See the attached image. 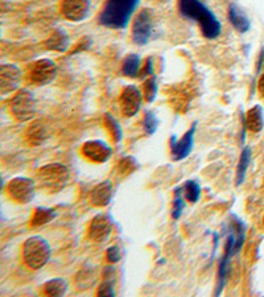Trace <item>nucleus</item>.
I'll list each match as a JSON object with an SVG mask.
<instances>
[{
	"label": "nucleus",
	"instance_id": "nucleus-23",
	"mask_svg": "<svg viewBox=\"0 0 264 297\" xmlns=\"http://www.w3.org/2000/svg\"><path fill=\"white\" fill-rule=\"evenodd\" d=\"M56 217V213L53 209L49 208H36L33 217L31 218V226L40 227L43 225H47Z\"/></svg>",
	"mask_w": 264,
	"mask_h": 297
},
{
	"label": "nucleus",
	"instance_id": "nucleus-22",
	"mask_svg": "<svg viewBox=\"0 0 264 297\" xmlns=\"http://www.w3.org/2000/svg\"><path fill=\"white\" fill-rule=\"evenodd\" d=\"M142 67H140V57L138 54H129L123 61V66H121V73L125 77L136 78L140 75Z\"/></svg>",
	"mask_w": 264,
	"mask_h": 297
},
{
	"label": "nucleus",
	"instance_id": "nucleus-8",
	"mask_svg": "<svg viewBox=\"0 0 264 297\" xmlns=\"http://www.w3.org/2000/svg\"><path fill=\"white\" fill-rule=\"evenodd\" d=\"M154 33V18L150 10H142L132 23V41L136 45H146Z\"/></svg>",
	"mask_w": 264,
	"mask_h": 297
},
{
	"label": "nucleus",
	"instance_id": "nucleus-15",
	"mask_svg": "<svg viewBox=\"0 0 264 297\" xmlns=\"http://www.w3.org/2000/svg\"><path fill=\"white\" fill-rule=\"evenodd\" d=\"M114 197V186L111 181H103L94 187L90 193V202L95 208H104L107 206Z\"/></svg>",
	"mask_w": 264,
	"mask_h": 297
},
{
	"label": "nucleus",
	"instance_id": "nucleus-20",
	"mask_svg": "<svg viewBox=\"0 0 264 297\" xmlns=\"http://www.w3.org/2000/svg\"><path fill=\"white\" fill-rule=\"evenodd\" d=\"M45 44H47L48 49L64 53V52H66V49H68L69 46V37L68 35L65 33V31L58 29V31L53 32V35L50 36Z\"/></svg>",
	"mask_w": 264,
	"mask_h": 297
},
{
	"label": "nucleus",
	"instance_id": "nucleus-32",
	"mask_svg": "<svg viewBox=\"0 0 264 297\" xmlns=\"http://www.w3.org/2000/svg\"><path fill=\"white\" fill-rule=\"evenodd\" d=\"M106 259H107V262L111 263V264L118 263L120 260V250H119L118 246H111V247L107 248Z\"/></svg>",
	"mask_w": 264,
	"mask_h": 297
},
{
	"label": "nucleus",
	"instance_id": "nucleus-2",
	"mask_svg": "<svg viewBox=\"0 0 264 297\" xmlns=\"http://www.w3.org/2000/svg\"><path fill=\"white\" fill-rule=\"evenodd\" d=\"M140 0H106L99 15V23L107 28L123 29L128 24Z\"/></svg>",
	"mask_w": 264,
	"mask_h": 297
},
{
	"label": "nucleus",
	"instance_id": "nucleus-13",
	"mask_svg": "<svg viewBox=\"0 0 264 297\" xmlns=\"http://www.w3.org/2000/svg\"><path fill=\"white\" fill-rule=\"evenodd\" d=\"M22 81V70L15 65L4 64L0 67V94L7 95L16 91Z\"/></svg>",
	"mask_w": 264,
	"mask_h": 297
},
{
	"label": "nucleus",
	"instance_id": "nucleus-5",
	"mask_svg": "<svg viewBox=\"0 0 264 297\" xmlns=\"http://www.w3.org/2000/svg\"><path fill=\"white\" fill-rule=\"evenodd\" d=\"M11 111L20 122H28L35 118L37 111V101L33 92L22 88L11 99Z\"/></svg>",
	"mask_w": 264,
	"mask_h": 297
},
{
	"label": "nucleus",
	"instance_id": "nucleus-12",
	"mask_svg": "<svg viewBox=\"0 0 264 297\" xmlns=\"http://www.w3.org/2000/svg\"><path fill=\"white\" fill-rule=\"evenodd\" d=\"M196 126L197 123H193L192 127L182 135L180 140L176 139V136H172L171 139V151H172V159L175 161H181L186 159L189 153L192 152L193 143H194V134H196Z\"/></svg>",
	"mask_w": 264,
	"mask_h": 297
},
{
	"label": "nucleus",
	"instance_id": "nucleus-9",
	"mask_svg": "<svg viewBox=\"0 0 264 297\" xmlns=\"http://www.w3.org/2000/svg\"><path fill=\"white\" fill-rule=\"evenodd\" d=\"M90 7H91L90 0H62L60 10L66 20L79 23L89 16Z\"/></svg>",
	"mask_w": 264,
	"mask_h": 297
},
{
	"label": "nucleus",
	"instance_id": "nucleus-30",
	"mask_svg": "<svg viewBox=\"0 0 264 297\" xmlns=\"http://www.w3.org/2000/svg\"><path fill=\"white\" fill-rule=\"evenodd\" d=\"M143 127L144 131L148 135H154L156 132L157 127H159V119L152 111H146V114H144Z\"/></svg>",
	"mask_w": 264,
	"mask_h": 297
},
{
	"label": "nucleus",
	"instance_id": "nucleus-28",
	"mask_svg": "<svg viewBox=\"0 0 264 297\" xmlns=\"http://www.w3.org/2000/svg\"><path fill=\"white\" fill-rule=\"evenodd\" d=\"M138 168H139V164L135 160V157H132V156L123 157L118 164V170L121 176H128V174L134 173Z\"/></svg>",
	"mask_w": 264,
	"mask_h": 297
},
{
	"label": "nucleus",
	"instance_id": "nucleus-6",
	"mask_svg": "<svg viewBox=\"0 0 264 297\" xmlns=\"http://www.w3.org/2000/svg\"><path fill=\"white\" fill-rule=\"evenodd\" d=\"M57 75V66L52 60L43 58L29 65L27 78L29 83L36 86H45L53 81Z\"/></svg>",
	"mask_w": 264,
	"mask_h": 297
},
{
	"label": "nucleus",
	"instance_id": "nucleus-3",
	"mask_svg": "<svg viewBox=\"0 0 264 297\" xmlns=\"http://www.w3.org/2000/svg\"><path fill=\"white\" fill-rule=\"evenodd\" d=\"M40 186L49 193H57L64 189L70 181V170L60 163H52L41 166L37 172Z\"/></svg>",
	"mask_w": 264,
	"mask_h": 297
},
{
	"label": "nucleus",
	"instance_id": "nucleus-25",
	"mask_svg": "<svg viewBox=\"0 0 264 297\" xmlns=\"http://www.w3.org/2000/svg\"><path fill=\"white\" fill-rule=\"evenodd\" d=\"M104 126L107 128L108 134L112 138L115 143H120L121 138H123V132H121L120 124L118 123V121L115 119L111 114H106L104 115Z\"/></svg>",
	"mask_w": 264,
	"mask_h": 297
},
{
	"label": "nucleus",
	"instance_id": "nucleus-17",
	"mask_svg": "<svg viewBox=\"0 0 264 297\" xmlns=\"http://www.w3.org/2000/svg\"><path fill=\"white\" fill-rule=\"evenodd\" d=\"M228 20L239 33H246L251 27V23L248 18H247V15L236 4H230V7H228Z\"/></svg>",
	"mask_w": 264,
	"mask_h": 297
},
{
	"label": "nucleus",
	"instance_id": "nucleus-21",
	"mask_svg": "<svg viewBox=\"0 0 264 297\" xmlns=\"http://www.w3.org/2000/svg\"><path fill=\"white\" fill-rule=\"evenodd\" d=\"M68 290V283L66 280L60 279V277H56V279H52L49 281L44 284L43 292L44 294L47 296H64Z\"/></svg>",
	"mask_w": 264,
	"mask_h": 297
},
{
	"label": "nucleus",
	"instance_id": "nucleus-4",
	"mask_svg": "<svg viewBox=\"0 0 264 297\" xmlns=\"http://www.w3.org/2000/svg\"><path fill=\"white\" fill-rule=\"evenodd\" d=\"M50 254H52V248L49 243L47 239L39 235L28 238L23 246V258L25 264L32 269L43 268L49 262Z\"/></svg>",
	"mask_w": 264,
	"mask_h": 297
},
{
	"label": "nucleus",
	"instance_id": "nucleus-26",
	"mask_svg": "<svg viewBox=\"0 0 264 297\" xmlns=\"http://www.w3.org/2000/svg\"><path fill=\"white\" fill-rule=\"evenodd\" d=\"M182 191H184V198L186 201L196 204L198 201V198L201 195V186L198 182L194 180H188L182 186Z\"/></svg>",
	"mask_w": 264,
	"mask_h": 297
},
{
	"label": "nucleus",
	"instance_id": "nucleus-29",
	"mask_svg": "<svg viewBox=\"0 0 264 297\" xmlns=\"http://www.w3.org/2000/svg\"><path fill=\"white\" fill-rule=\"evenodd\" d=\"M182 187L180 189H176L175 191V200H173V206H172V217L175 220H179L182 214V210L185 208V202H184V198H182Z\"/></svg>",
	"mask_w": 264,
	"mask_h": 297
},
{
	"label": "nucleus",
	"instance_id": "nucleus-27",
	"mask_svg": "<svg viewBox=\"0 0 264 297\" xmlns=\"http://www.w3.org/2000/svg\"><path fill=\"white\" fill-rule=\"evenodd\" d=\"M143 95H144V99H146L148 103L154 102L155 98H156L157 82H156V77H155V75H152V77H150V78H147L146 81H144Z\"/></svg>",
	"mask_w": 264,
	"mask_h": 297
},
{
	"label": "nucleus",
	"instance_id": "nucleus-11",
	"mask_svg": "<svg viewBox=\"0 0 264 297\" xmlns=\"http://www.w3.org/2000/svg\"><path fill=\"white\" fill-rule=\"evenodd\" d=\"M143 102V94L139 88L134 85L125 86L120 94V110L127 118H131L138 114Z\"/></svg>",
	"mask_w": 264,
	"mask_h": 297
},
{
	"label": "nucleus",
	"instance_id": "nucleus-18",
	"mask_svg": "<svg viewBox=\"0 0 264 297\" xmlns=\"http://www.w3.org/2000/svg\"><path fill=\"white\" fill-rule=\"evenodd\" d=\"M244 122H246V127L251 132H260L264 126L263 110H261V107L259 105H256V106H253L252 109L247 111Z\"/></svg>",
	"mask_w": 264,
	"mask_h": 297
},
{
	"label": "nucleus",
	"instance_id": "nucleus-33",
	"mask_svg": "<svg viewBox=\"0 0 264 297\" xmlns=\"http://www.w3.org/2000/svg\"><path fill=\"white\" fill-rule=\"evenodd\" d=\"M154 75V62H152V58H147L146 61V65H144V67L142 69V71H140V77L142 78H150Z\"/></svg>",
	"mask_w": 264,
	"mask_h": 297
},
{
	"label": "nucleus",
	"instance_id": "nucleus-16",
	"mask_svg": "<svg viewBox=\"0 0 264 297\" xmlns=\"http://www.w3.org/2000/svg\"><path fill=\"white\" fill-rule=\"evenodd\" d=\"M171 103L179 113H185L192 101V88L186 86H177L169 95Z\"/></svg>",
	"mask_w": 264,
	"mask_h": 297
},
{
	"label": "nucleus",
	"instance_id": "nucleus-31",
	"mask_svg": "<svg viewBox=\"0 0 264 297\" xmlns=\"http://www.w3.org/2000/svg\"><path fill=\"white\" fill-rule=\"evenodd\" d=\"M112 284H114V279H106V281H103V283L99 285V288L96 290V294H98V296H115L114 285H112Z\"/></svg>",
	"mask_w": 264,
	"mask_h": 297
},
{
	"label": "nucleus",
	"instance_id": "nucleus-19",
	"mask_svg": "<svg viewBox=\"0 0 264 297\" xmlns=\"http://www.w3.org/2000/svg\"><path fill=\"white\" fill-rule=\"evenodd\" d=\"M47 128L44 127V124L40 122H35L31 124L25 134L28 143L32 145H40L47 139Z\"/></svg>",
	"mask_w": 264,
	"mask_h": 297
},
{
	"label": "nucleus",
	"instance_id": "nucleus-7",
	"mask_svg": "<svg viewBox=\"0 0 264 297\" xmlns=\"http://www.w3.org/2000/svg\"><path fill=\"white\" fill-rule=\"evenodd\" d=\"M36 185L28 177H15L7 185V193L11 200L18 204H29L35 197Z\"/></svg>",
	"mask_w": 264,
	"mask_h": 297
},
{
	"label": "nucleus",
	"instance_id": "nucleus-10",
	"mask_svg": "<svg viewBox=\"0 0 264 297\" xmlns=\"http://www.w3.org/2000/svg\"><path fill=\"white\" fill-rule=\"evenodd\" d=\"M81 153L85 159H87L91 163L103 164L108 161L112 155V149L106 142L102 140H89L83 143Z\"/></svg>",
	"mask_w": 264,
	"mask_h": 297
},
{
	"label": "nucleus",
	"instance_id": "nucleus-24",
	"mask_svg": "<svg viewBox=\"0 0 264 297\" xmlns=\"http://www.w3.org/2000/svg\"><path fill=\"white\" fill-rule=\"evenodd\" d=\"M251 161V149L248 147L242 151V155H240L239 163H238V168H236V185L239 186L242 184L244 178H246V172L247 168L250 165Z\"/></svg>",
	"mask_w": 264,
	"mask_h": 297
},
{
	"label": "nucleus",
	"instance_id": "nucleus-35",
	"mask_svg": "<svg viewBox=\"0 0 264 297\" xmlns=\"http://www.w3.org/2000/svg\"><path fill=\"white\" fill-rule=\"evenodd\" d=\"M263 222H264V218H263Z\"/></svg>",
	"mask_w": 264,
	"mask_h": 297
},
{
	"label": "nucleus",
	"instance_id": "nucleus-14",
	"mask_svg": "<svg viewBox=\"0 0 264 297\" xmlns=\"http://www.w3.org/2000/svg\"><path fill=\"white\" fill-rule=\"evenodd\" d=\"M112 230V220L108 214H98L91 220L89 237L94 242H104Z\"/></svg>",
	"mask_w": 264,
	"mask_h": 297
},
{
	"label": "nucleus",
	"instance_id": "nucleus-1",
	"mask_svg": "<svg viewBox=\"0 0 264 297\" xmlns=\"http://www.w3.org/2000/svg\"><path fill=\"white\" fill-rule=\"evenodd\" d=\"M179 10L184 18L200 25L201 32L206 39L213 40L219 36L222 29L221 23L201 0H180Z\"/></svg>",
	"mask_w": 264,
	"mask_h": 297
},
{
	"label": "nucleus",
	"instance_id": "nucleus-34",
	"mask_svg": "<svg viewBox=\"0 0 264 297\" xmlns=\"http://www.w3.org/2000/svg\"><path fill=\"white\" fill-rule=\"evenodd\" d=\"M257 88H259V92H260L261 96L264 98V74L261 75L260 79H259V83H257Z\"/></svg>",
	"mask_w": 264,
	"mask_h": 297
}]
</instances>
